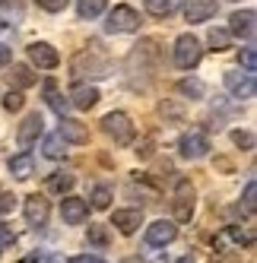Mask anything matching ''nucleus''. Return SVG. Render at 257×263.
<instances>
[{
	"instance_id": "11",
	"label": "nucleus",
	"mask_w": 257,
	"mask_h": 263,
	"mask_svg": "<svg viewBox=\"0 0 257 263\" xmlns=\"http://www.w3.org/2000/svg\"><path fill=\"white\" fill-rule=\"evenodd\" d=\"M219 10V0H185V16L188 23H207Z\"/></svg>"
},
{
	"instance_id": "38",
	"label": "nucleus",
	"mask_w": 257,
	"mask_h": 263,
	"mask_svg": "<svg viewBox=\"0 0 257 263\" xmlns=\"http://www.w3.org/2000/svg\"><path fill=\"white\" fill-rule=\"evenodd\" d=\"M70 263H93V260H89V254H80V257H70Z\"/></svg>"
},
{
	"instance_id": "35",
	"label": "nucleus",
	"mask_w": 257,
	"mask_h": 263,
	"mask_svg": "<svg viewBox=\"0 0 257 263\" xmlns=\"http://www.w3.org/2000/svg\"><path fill=\"white\" fill-rule=\"evenodd\" d=\"M0 7H4L7 13H13L16 20H20V16H23V4H20V0H0Z\"/></svg>"
},
{
	"instance_id": "10",
	"label": "nucleus",
	"mask_w": 257,
	"mask_h": 263,
	"mask_svg": "<svg viewBox=\"0 0 257 263\" xmlns=\"http://www.w3.org/2000/svg\"><path fill=\"white\" fill-rule=\"evenodd\" d=\"M29 61L39 67V70H54V67L61 64V54L54 51L48 42H32L29 45Z\"/></svg>"
},
{
	"instance_id": "39",
	"label": "nucleus",
	"mask_w": 257,
	"mask_h": 263,
	"mask_svg": "<svg viewBox=\"0 0 257 263\" xmlns=\"http://www.w3.org/2000/svg\"><path fill=\"white\" fill-rule=\"evenodd\" d=\"M175 263H194V260H191V257H181V260H175Z\"/></svg>"
},
{
	"instance_id": "5",
	"label": "nucleus",
	"mask_w": 257,
	"mask_h": 263,
	"mask_svg": "<svg viewBox=\"0 0 257 263\" xmlns=\"http://www.w3.org/2000/svg\"><path fill=\"white\" fill-rule=\"evenodd\" d=\"M23 213H26V222L32 229H45L48 225V216H51V206L42 194H29L26 203H23Z\"/></svg>"
},
{
	"instance_id": "14",
	"label": "nucleus",
	"mask_w": 257,
	"mask_h": 263,
	"mask_svg": "<svg viewBox=\"0 0 257 263\" xmlns=\"http://www.w3.org/2000/svg\"><path fill=\"white\" fill-rule=\"evenodd\" d=\"M254 10H238V13H232L229 16V35H238V39H251L254 35Z\"/></svg>"
},
{
	"instance_id": "30",
	"label": "nucleus",
	"mask_w": 257,
	"mask_h": 263,
	"mask_svg": "<svg viewBox=\"0 0 257 263\" xmlns=\"http://www.w3.org/2000/svg\"><path fill=\"white\" fill-rule=\"evenodd\" d=\"M238 64L245 67V73H251V77H254V70H257V51H254V45L242 48V54H238Z\"/></svg>"
},
{
	"instance_id": "2",
	"label": "nucleus",
	"mask_w": 257,
	"mask_h": 263,
	"mask_svg": "<svg viewBox=\"0 0 257 263\" xmlns=\"http://www.w3.org/2000/svg\"><path fill=\"white\" fill-rule=\"evenodd\" d=\"M140 29V13L127 4H118L112 13H108V23H105V32L112 35H127V32H137Z\"/></svg>"
},
{
	"instance_id": "33",
	"label": "nucleus",
	"mask_w": 257,
	"mask_h": 263,
	"mask_svg": "<svg viewBox=\"0 0 257 263\" xmlns=\"http://www.w3.org/2000/svg\"><path fill=\"white\" fill-rule=\"evenodd\" d=\"M232 140H235V146L248 149V153L254 149V134H251V130H235V134H232Z\"/></svg>"
},
{
	"instance_id": "1",
	"label": "nucleus",
	"mask_w": 257,
	"mask_h": 263,
	"mask_svg": "<svg viewBox=\"0 0 257 263\" xmlns=\"http://www.w3.org/2000/svg\"><path fill=\"white\" fill-rule=\"evenodd\" d=\"M102 130L108 137H112L118 146H127V143H134V137H137V127H134V121L124 115V111H108V115L102 118Z\"/></svg>"
},
{
	"instance_id": "28",
	"label": "nucleus",
	"mask_w": 257,
	"mask_h": 263,
	"mask_svg": "<svg viewBox=\"0 0 257 263\" xmlns=\"http://www.w3.org/2000/svg\"><path fill=\"white\" fill-rule=\"evenodd\" d=\"M207 42H210V48H213V51H226V48H229V42H232V35H229L226 29H210Z\"/></svg>"
},
{
	"instance_id": "31",
	"label": "nucleus",
	"mask_w": 257,
	"mask_h": 263,
	"mask_svg": "<svg viewBox=\"0 0 257 263\" xmlns=\"http://www.w3.org/2000/svg\"><path fill=\"white\" fill-rule=\"evenodd\" d=\"M245 210H248V216H254V206H257V184L254 181H248L245 184Z\"/></svg>"
},
{
	"instance_id": "16",
	"label": "nucleus",
	"mask_w": 257,
	"mask_h": 263,
	"mask_svg": "<svg viewBox=\"0 0 257 263\" xmlns=\"http://www.w3.org/2000/svg\"><path fill=\"white\" fill-rule=\"evenodd\" d=\"M58 137H61L64 143H77V146H83V143H89V130H86V124H80V121H70V118H61V127H58Z\"/></svg>"
},
{
	"instance_id": "36",
	"label": "nucleus",
	"mask_w": 257,
	"mask_h": 263,
	"mask_svg": "<svg viewBox=\"0 0 257 263\" xmlns=\"http://www.w3.org/2000/svg\"><path fill=\"white\" fill-rule=\"evenodd\" d=\"M39 7H45L48 13H61L67 7V0H39Z\"/></svg>"
},
{
	"instance_id": "29",
	"label": "nucleus",
	"mask_w": 257,
	"mask_h": 263,
	"mask_svg": "<svg viewBox=\"0 0 257 263\" xmlns=\"http://www.w3.org/2000/svg\"><path fill=\"white\" fill-rule=\"evenodd\" d=\"M159 111H162L165 121H185V105L181 102H162Z\"/></svg>"
},
{
	"instance_id": "42",
	"label": "nucleus",
	"mask_w": 257,
	"mask_h": 263,
	"mask_svg": "<svg viewBox=\"0 0 257 263\" xmlns=\"http://www.w3.org/2000/svg\"><path fill=\"white\" fill-rule=\"evenodd\" d=\"M93 263H102V260H93Z\"/></svg>"
},
{
	"instance_id": "15",
	"label": "nucleus",
	"mask_w": 257,
	"mask_h": 263,
	"mask_svg": "<svg viewBox=\"0 0 257 263\" xmlns=\"http://www.w3.org/2000/svg\"><path fill=\"white\" fill-rule=\"evenodd\" d=\"M99 89L96 86H86V83H80V86H73V92H70V105L73 108H80V111H89V108H96L99 105Z\"/></svg>"
},
{
	"instance_id": "3",
	"label": "nucleus",
	"mask_w": 257,
	"mask_h": 263,
	"mask_svg": "<svg viewBox=\"0 0 257 263\" xmlns=\"http://www.w3.org/2000/svg\"><path fill=\"white\" fill-rule=\"evenodd\" d=\"M200 58H204V48H200V42L194 39V35H178V42H175V64L181 70H194L200 64Z\"/></svg>"
},
{
	"instance_id": "8",
	"label": "nucleus",
	"mask_w": 257,
	"mask_h": 263,
	"mask_svg": "<svg viewBox=\"0 0 257 263\" xmlns=\"http://www.w3.org/2000/svg\"><path fill=\"white\" fill-rule=\"evenodd\" d=\"M178 238V225L172 219H159L153 225H146V244L150 248H165V244H172Z\"/></svg>"
},
{
	"instance_id": "12",
	"label": "nucleus",
	"mask_w": 257,
	"mask_h": 263,
	"mask_svg": "<svg viewBox=\"0 0 257 263\" xmlns=\"http://www.w3.org/2000/svg\"><path fill=\"white\" fill-rule=\"evenodd\" d=\"M61 216H64L67 225H83V222L89 219V203L80 200V197H64V203H61Z\"/></svg>"
},
{
	"instance_id": "19",
	"label": "nucleus",
	"mask_w": 257,
	"mask_h": 263,
	"mask_svg": "<svg viewBox=\"0 0 257 263\" xmlns=\"http://www.w3.org/2000/svg\"><path fill=\"white\" fill-rule=\"evenodd\" d=\"M32 172H35L32 153H20V156H13V159H10V175H13V178L26 181V178H32Z\"/></svg>"
},
{
	"instance_id": "6",
	"label": "nucleus",
	"mask_w": 257,
	"mask_h": 263,
	"mask_svg": "<svg viewBox=\"0 0 257 263\" xmlns=\"http://www.w3.org/2000/svg\"><path fill=\"white\" fill-rule=\"evenodd\" d=\"M178 149H181L185 159H204L210 153V137L204 130H188V134L178 140Z\"/></svg>"
},
{
	"instance_id": "13",
	"label": "nucleus",
	"mask_w": 257,
	"mask_h": 263,
	"mask_svg": "<svg viewBox=\"0 0 257 263\" xmlns=\"http://www.w3.org/2000/svg\"><path fill=\"white\" fill-rule=\"evenodd\" d=\"M226 89L232 92L235 99H254V77H251V73L232 70V73H226Z\"/></svg>"
},
{
	"instance_id": "32",
	"label": "nucleus",
	"mask_w": 257,
	"mask_h": 263,
	"mask_svg": "<svg viewBox=\"0 0 257 263\" xmlns=\"http://www.w3.org/2000/svg\"><path fill=\"white\" fill-rule=\"evenodd\" d=\"M23 105H26V99H23V92H7V96H4V108L7 111H23Z\"/></svg>"
},
{
	"instance_id": "40",
	"label": "nucleus",
	"mask_w": 257,
	"mask_h": 263,
	"mask_svg": "<svg viewBox=\"0 0 257 263\" xmlns=\"http://www.w3.org/2000/svg\"><path fill=\"white\" fill-rule=\"evenodd\" d=\"M20 263H39V260H35V257H26V260H20Z\"/></svg>"
},
{
	"instance_id": "22",
	"label": "nucleus",
	"mask_w": 257,
	"mask_h": 263,
	"mask_svg": "<svg viewBox=\"0 0 257 263\" xmlns=\"http://www.w3.org/2000/svg\"><path fill=\"white\" fill-rule=\"evenodd\" d=\"M45 96H48V105H51V108H54V111H58V115L64 118V115H67V108H70V102L61 96V92H58V86H54L51 80L45 83Z\"/></svg>"
},
{
	"instance_id": "37",
	"label": "nucleus",
	"mask_w": 257,
	"mask_h": 263,
	"mask_svg": "<svg viewBox=\"0 0 257 263\" xmlns=\"http://www.w3.org/2000/svg\"><path fill=\"white\" fill-rule=\"evenodd\" d=\"M13 61V48H7V45H0V67H7Z\"/></svg>"
},
{
	"instance_id": "41",
	"label": "nucleus",
	"mask_w": 257,
	"mask_h": 263,
	"mask_svg": "<svg viewBox=\"0 0 257 263\" xmlns=\"http://www.w3.org/2000/svg\"><path fill=\"white\" fill-rule=\"evenodd\" d=\"M127 263H137V260H127Z\"/></svg>"
},
{
	"instance_id": "4",
	"label": "nucleus",
	"mask_w": 257,
	"mask_h": 263,
	"mask_svg": "<svg viewBox=\"0 0 257 263\" xmlns=\"http://www.w3.org/2000/svg\"><path fill=\"white\" fill-rule=\"evenodd\" d=\"M194 184L191 181H178L175 187V200H172V213H175V225L178 222H191L194 216Z\"/></svg>"
},
{
	"instance_id": "25",
	"label": "nucleus",
	"mask_w": 257,
	"mask_h": 263,
	"mask_svg": "<svg viewBox=\"0 0 257 263\" xmlns=\"http://www.w3.org/2000/svg\"><path fill=\"white\" fill-rule=\"evenodd\" d=\"M89 200H93V210H108V203H112V187H108V184H99V187H93V194H89Z\"/></svg>"
},
{
	"instance_id": "23",
	"label": "nucleus",
	"mask_w": 257,
	"mask_h": 263,
	"mask_svg": "<svg viewBox=\"0 0 257 263\" xmlns=\"http://www.w3.org/2000/svg\"><path fill=\"white\" fill-rule=\"evenodd\" d=\"M73 184H77V178L67 175V172H54V175L48 178V187H51L54 194H70V191H73Z\"/></svg>"
},
{
	"instance_id": "17",
	"label": "nucleus",
	"mask_w": 257,
	"mask_h": 263,
	"mask_svg": "<svg viewBox=\"0 0 257 263\" xmlns=\"http://www.w3.org/2000/svg\"><path fill=\"white\" fill-rule=\"evenodd\" d=\"M112 225H115L121 235H134L140 225H143V213L140 210H115Z\"/></svg>"
},
{
	"instance_id": "26",
	"label": "nucleus",
	"mask_w": 257,
	"mask_h": 263,
	"mask_svg": "<svg viewBox=\"0 0 257 263\" xmlns=\"http://www.w3.org/2000/svg\"><path fill=\"white\" fill-rule=\"evenodd\" d=\"M86 241L93 244V248L105 251V248H108V241H112V238H108V229H105V225H89V235H86Z\"/></svg>"
},
{
	"instance_id": "7",
	"label": "nucleus",
	"mask_w": 257,
	"mask_h": 263,
	"mask_svg": "<svg viewBox=\"0 0 257 263\" xmlns=\"http://www.w3.org/2000/svg\"><path fill=\"white\" fill-rule=\"evenodd\" d=\"M45 134V118L39 115V111H32V115L23 118L20 130H16V143H20L23 149H29L32 143H39V137Z\"/></svg>"
},
{
	"instance_id": "18",
	"label": "nucleus",
	"mask_w": 257,
	"mask_h": 263,
	"mask_svg": "<svg viewBox=\"0 0 257 263\" xmlns=\"http://www.w3.org/2000/svg\"><path fill=\"white\" fill-rule=\"evenodd\" d=\"M7 80H10V86H16V89H29V86H35V73H32V67H26V64H13L10 73H7Z\"/></svg>"
},
{
	"instance_id": "9",
	"label": "nucleus",
	"mask_w": 257,
	"mask_h": 263,
	"mask_svg": "<svg viewBox=\"0 0 257 263\" xmlns=\"http://www.w3.org/2000/svg\"><path fill=\"white\" fill-rule=\"evenodd\" d=\"M73 73L77 77H108L112 73V64L99 54H80L77 61H73Z\"/></svg>"
},
{
	"instance_id": "21",
	"label": "nucleus",
	"mask_w": 257,
	"mask_h": 263,
	"mask_svg": "<svg viewBox=\"0 0 257 263\" xmlns=\"http://www.w3.org/2000/svg\"><path fill=\"white\" fill-rule=\"evenodd\" d=\"M178 92H181V96H188L191 102H197V99H204V92H207V86L200 83L197 77H185V80L178 83Z\"/></svg>"
},
{
	"instance_id": "27",
	"label": "nucleus",
	"mask_w": 257,
	"mask_h": 263,
	"mask_svg": "<svg viewBox=\"0 0 257 263\" xmlns=\"http://www.w3.org/2000/svg\"><path fill=\"white\" fill-rule=\"evenodd\" d=\"M45 156H48V159H64V156H67V143H64L58 134H51V137L45 140Z\"/></svg>"
},
{
	"instance_id": "20",
	"label": "nucleus",
	"mask_w": 257,
	"mask_h": 263,
	"mask_svg": "<svg viewBox=\"0 0 257 263\" xmlns=\"http://www.w3.org/2000/svg\"><path fill=\"white\" fill-rule=\"evenodd\" d=\"M181 7V0H146V13L156 16V20H165Z\"/></svg>"
},
{
	"instance_id": "24",
	"label": "nucleus",
	"mask_w": 257,
	"mask_h": 263,
	"mask_svg": "<svg viewBox=\"0 0 257 263\" xmlns=\"http://www.w3.org/2000/svg\"><path fill=\"white\" fill-rule=\"evenodd\" d=\"M108 7V0H80L77 4V13L83 16V20H96V16H102Z\"/></svg>"
},
{
	"instance_id": "34",
	"label": "nucleus",
	"mask_w": 257,
	"mask_h": 263,
	"mask_svg": "<svg viewBox=\"0 0 257 263\" xmlns=\"http://www.w3.org/2000/svg\"><path fill=\"white\" fill-rule=\"evenodd\" d=\"M16 194H0V216H10L13 210H16Z\"/></svg>"
}]
</instances>
